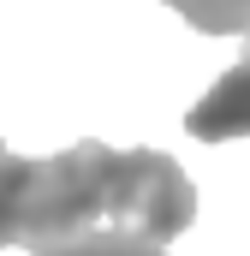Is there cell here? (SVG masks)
<instances>
[{"instance_id":"1","label":"cell","mask_w":250,"mask_h":256,"mask_svg":"<svg viewBox=\"0 0 250 256\" xmlns=\"http://www.w3.org/2000/svg\"><path fill=\"white\" fill-rule=\"evenodd\" d=\"M190 220L196 185L161 149H108L84 137L60 155H0V250H48L102 226L173 244Z\"/></svg>"},{"instance_id":"2","label":"cell","mask_w":250,"mask_h":256,"mask_svg":"<svg viewBox=\"0 0 250 256\" xmlns=\"http://www.w3.org/2000/svg\"><path fill=\"white\" fill-rule=\"evenodd\" d=\"M185 131L196 143H226V137H250V60L214 78V90L185 114Z\"/></svg>"},{"instance_id":"3","label":"cell","mask_w":250,"mask_h":256,"mask_svg":"<svg viewBox=\"0 0 250 256\" xmlns=\"http://www.w3.org/2000/svg\"><path fill=\"white\" fill-rule=\"evenodd\" d=\"M167 6L202 36H244L250 30V0H167Z\"/></svg>"},{"instance_id":"4","label":"cell","mask_w":250,"mask_h":256,"mask_svg":"<svg viewBox=\"0 0 250 256\" xmlns=\"http://www.w3.org/2000/svg\"><path fill=\"white\" fill-rule=\"evenodd\" d=\"M36 256H167V250L149 244V238H137V232H114V226H102V232H84V238L48 244V250H36Z\"/></svg>"},{"instance_id":"5","label":"cell","mask_w":250,"mask_h":256,"mask_svg":"<svg viewBox=\"0 0 250 256\" xmlns=\"http://www.w3.org/2000/svg\"><path fill=\"white\" fill-rule=\"evenodd\" d=\"M244 60H250V30H244Z\"/></svg>"},{"instance_id":"6","label":"cell","mask_w":250,"mask_h":256,"mask_svg":"<svg viewBox=\"0 0 250 256\" xmlns=\"http://www.w3.org/2000/svg\"><path fill=\"white\" fill-rule=\"evenodd\" d=\"M0 155H6V143H0Z\"/></svg>"}]
</instances>
